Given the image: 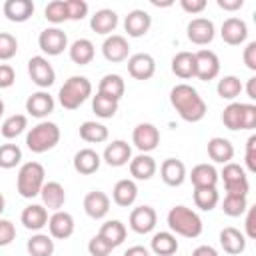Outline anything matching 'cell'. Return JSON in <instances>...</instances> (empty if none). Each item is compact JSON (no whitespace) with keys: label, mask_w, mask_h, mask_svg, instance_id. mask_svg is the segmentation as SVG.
I'll return each mask as SVG.
<instances>
[{"label":"cell","mask_w":256,"mask_h":256,"mask_svg":"<svg viewBox=\"0 0 256 256\" xmlns=\"http://www.w3.org/2000/svg\"><path fill=\"white\" fill-rule=\"evenodd\" d=\"M132 142H134V146L142 154H148V152L158 148V144H160V130L154 124H150V122H142V124H138L134 128Z\"/></svg>","instance_id":"11"},{"label":"cell","mask_w":256,"mask_h":256,"mask_svg":"<svg viewBox=\"0 0 256 256\" xmlns=\"http://www.w3.org/2000/svg\"><path fill=\"white\" fill-rule=\"evenodd\" d=\"M220 246L226 254H232V256H238L246 250V236L238 230V228H224L220 232Z\"/></svg>","instance_id":"26"},{"label":"cell","mask_w":256,"mask_h":256,"mask_svg":"<svg viewBox=\"0 0 256 256\" xmlns=\"http://www.w3.org/2000/svg\"><path fill=\"white\" fill-rule=\"evenodd\" d=\"M26 128H28V118H26L24 114H12L10 118H6V120L2 122L0 132H2V136H4L6 140H14V138L20 136Z\"/></svg>","instance_id":"40"},{"label":"cell","mask_w":256,"mask_h":256,"mask_svg":"<svg viewBox=\"0 0 256 256\" xmlns=\"http://www.w3.org/2000/svg\"><path fill=\"white\" fill-rule=\"evenodd\" d=\"M58 142H60V128L54 122H40L26 136V146L34 154H44L52 150Z\"/></svg>","instance_id":"5"},{"label":"cell","mask_w":256,"mask_h":256,"mask_svg":"<svg viewBox=\"0 0 256 256\" xmlns=\"http://www.w3.org/2000/svg\"><path fill=\"white\" fill-rule=\"evenodd\" d=\"M246 166L250 172H256V136L254 134L246 142Z\"/></svg>","instance_id":"51"},{"label":"cell","mask_w":256,"mask_h":256,"mask_svg":"<svg viewBox=\"0 0 256 256\" xmlns=\"http://www.w3.org/2000/svg\"><path fill=\"white\" fill-rule=\"evenodd\" d=\"M38 46L48 56H60L68 48V36L60 28H46L38 36Z\"/></svg>","instance_id":"9"},{"label":"cell","mask_w":256,"mask_h":256,"mask_svg":"<svg viewBox=\"0 0 256 256\" xmlns=\"http://www.w3.org/2000/svg\"><path fill=\"white\" fill-rule=\"evenodd\" d=\"M102 54L108 62H114V64H120L124 60H128V54H130V44L124 36L120 34H112L104 40L102 44Z\"/></svg>","instance_id":"14"},{"label":"cell","mask_w":256,"mask_h":256,"mask_svg":"<svg viewBox=\"0 0 256 256\" xmlns=\"http://www.w3.org/2000/svg\"><path fill=\"white\" fill-rule=\"evenodd\" d=\"M116 26H118V14H116L114 10H110V8L98 10V12L92 16V20H90V28H92L96 34H102V36L112 34V32L116 30Z\"/></svg>","instance_id":"30"},{"label":"cell","mask_w":256,"mask_h":256,"mask_svg":"<svg viewBox=\"0 0 256 256\" xmlns=\"http://www.w3.org/2000/svg\"><path fill=\"white\" fill-rule=\"evenodd\" d=\"M214 36H216V28H214V22L208 18H194L188 24V40L196 46L210 44Z\"/></svg>","instance_id":"13"},{"label":"cell","mask_w":256,"mask_h":256,"mask_svg":"<svg viewBox=\"0 0 256 256\" xmlns=\"http://www.w3.org/2000/svg\"><path fill=\"white\" fill-rule=\"evenodd\" d=\"M130 228L136 234H150L156 228L158 222V214L152 206H138L130 212Z\"/></svg>","instance_id":"12"},{"label":"cell","mask_w":256,"mask_h":256,"mask_svg":"<svg viewBox=\"0 0 256 256\" xmlns=\"http://www.w3.org/2000/svg\"><path fill=\"white\" fill-rule=\"evenodd\" d=\"M124 256H150V252L144 246H132L124 252Z\"/></svg>","instance_id":"58"},{"label":"cell","mask_w":256,"mask_h":256,"mask_svg":"<svg viewBox=\"0 0 256 256\" xmlns=\"http://www.w3.org/2000/svg\"><path fill=\"white\" fill-rule=\"evenodd\" d=\"M218 6L222 10H228V12H236L244 6V0H218Z\"/></svg>","instance_id":"56"},{"label":"cell","mask_w":256,"mask_h":256,"mask_svg":"<svg viewBox=\"0 0 256 256\" xmlns=\"http://www.w3.org/2000/svg\"><path fill=\"white\" fill-rule=\"evenodd\" d=\"M44 178H46V172L40 162H26L18 172V180H16L18 194L28 200L36 198L42 192V186L46 182Z\"/></svg>","instance_id":"4"},{"label":"cell","mask_w":256,"mask_h":256,"mask_svg":"<svg viewBox=\"0 0 256 256\" xmlns=\"http://www.w3.org/2000/svg\"><path fill=\"white\" fill-rule=\"evenodd\" d=\"M220 36H222V40H224L226 44H230V46H240V44H244L246 38H248V26H246V22H244L242 18H236V16L226 18L224 24H222Z\"/></svg>","instance_id":"17"},{"label":"cell","mask_w":256,"mask_h":256,"mask_svg":"<svg viewBox=\"0 0 256 256\" xmlns=\"http://www.w3.org/2000/svg\"><path fill=\"white\" fill-rule=\"evenodd\" d=\"M40 196H42L44 208L54 210V212H58L66 202V190L60 182H44Z\"/></svg>","instance_id":"27"},{"label":"cell","mask_w":256,"mask_h":256,"mask_svg":"<svg viewBox=\"0 0 256 256\" xmlns=\"http://www.w3.org/2000/svg\"><path fill=\"white\" fill-rule=\"evenodd\" d=\"M102 160L112 166V168H120V166H126L130 160H132V148L128 142L124 140H114L112 144L106 146L104 154H102Z\"/></svg>","instance_id":"18"},{"label":"cell","mask_w":256,"mask_h":256,"mask_svg":"<svg viewBox=\"0 0 256 256\" xmlns=\"http://www.w3.org/2000/svg\"><path fill=\"white\" fill-rule=\"evenodd\" d=\"M54 106H56L54 98H52L48 92H44V90L32 94V96L26 100V112H28L30 116H34V118H46L48 114L54 112Z\"/></svg>","instance_id":"22"},{"label":"cell","mask_w":256,"mask_h":256,"mask_svg":"<svg viewBox=\"0 0 256 256\" xmlns=\"http://www.w3.org/2000/svg\"><path fill=\"white\" fill-rule=\"evenodd\" d=\"M28 74L38 88H50L56 82V70L44 56H32L28 60Z\"/></svg>","instance_id":"8"},{"label":"cell","mask_w":256,"mask_h":256,"mask_svg":"<svg viewBox=\"0 0 256 256\" xmlns=\"http://www.w3.org/2000/svg\"><path fill=\"white\" fill-rule=\"evenodd\" d=\"M170 104L174 106V110L178 112V116L184 120V122H200L208 108H206V102L204 98L198 94L196 88H192L190 84H176L172 90H170Z\"/></svg>","instance_id":"1"},{"label":"cell","mask_w":256,"mask_h":256,"mask_svg":"<svg viewBox=\"0 0 256 256\" xmlns=\"http://www.w3.org/2000/svg\"><path fill=\"white\" fill-rule=\"evenodd\" d=\"M128 164H130V174L136 180H150L158 170L156 160L152 156H148V154H138Z\"/></svg>","instance_id":"31"},{"label":"cell","mask_w":256,"mask_h":256,"mask_svg":"<svg viewBox=\"0 0 256 256\" xmlns=\"http://www.w3.org/2000/svg\"><path fill=\"white\" fill-rule=\"evenodd\" d=\"M150 248L156 256H172L178 252V240L172 232H158L152 236Z\"/></svg>","instance_id":"35"},{"label":"cell","mask_w":256,"mask_h":256,"mask_svg":"<svg viewBox=\"0 0 256 256\" xmlns=\"http://www.w3.org/2000/svg\"><path fill=\"white\" fill-rule=\"evenodd\" d=\"M136 198H138V186H136L134 180L124 178V180H118L116 182V186L112 190V200L118 206L128 208V206H132L136 202Z\"/></svg>","instance_id":"29"},{"label":"cell","mask_w":256,"mask_h":256,"mask_svg":"<svg viewBox=\"0 0 256 256\" xmlns=\"http://www.w3.org/2000/svg\"><path fill=\"white\" fill-rule=\"evenodd\" d=\"M118 104H120V102H116V100H112V98H108V96L96 92V96H94V100H92V110H94V114H96L98 118H104V120H106V118H114V116H116Z\"/></svg>","instance_id":"43"},{"label":"cell","mask_w":256,"mask_h":256,"mask_svg":"<svg viewBox=\"0 0 256 256\" xmlns=\"http://www.w3.org/2000/svg\"><path fill=\"white\" fill-rule=\"evenodd\" d=\"M100 164H102V156L92 148H82L74 156V170L82 176H90L98 172Z\"/></svg>","instance_id":"23"},{"label":"cell","mask_w":256,"mask_h":256,"mask_svg":"<svg viewBox=\"0 0 256 256\" xmlns=\"http://www.w3.org/2000/svg\"><path fill=\"white\" fill-rule=\"evenodd\" d=\"M18 52V40L16 36L8 32H0V60H12Z\"/></svg>","instance_id":"47"},{"label":"cell","mask_w":256,"mask_h":256,"mask_svg":"<svg viewBox=\"0 0 256 256\" xmlns=\"http://www.w3.org/2000/svg\"><path fill=\"white\" fill-rule=\"evenodd\" d=\"M168 226L178 236H184V238H190V240L198 238L204 230L202 218L188 206H174L168 212Z\"/></svg>","instance_id":"2"},{"label":"cell","mask_w":256,"mask_h":256,"mask_svg":"<svg viewBox=\"0 0 256 256\" xmlns=\"http://www.w3.org/2000/svg\"><path fill=\"white\" fill-rule=\"evenodd\" d=\"M80 138L88 144H102V142L108 140V128L100 122L88 120L80 126Z\"/></svg>","instance_id":"38"},{"label":"cell","mask_w":256,"mask_h":256,"mask_svg":"<svg viewBox=\"0 0 256 256\" xmlns=\"http://www.w3.org/2000/svg\"><path fill=\"white\" fill-rule=\"evenodd\" d=\"M34 14V2L32 0H6L4 2V16L10 22L22 24L30 20Z\"/></svg>","instance_id":"24"},{"label":"cell","mask_w":256,"mask_h":256,"mask_svg":"<svg viewBox=\"0 0 256 256\" xmlns=\"http://www.w3.org/2000/svg\"><path fill=\"white\" fill-rule=\"evenodd\" d=\"M44 14H46V20L52 22V24H62V22H66V20H68L66 0H52V2L46 6Z\"/></svg>","instance_id":"46"},{"label":"cell","mask_w":256,"mask_h":256,"mask_svg":"<svg viewBox=\"0 0 256 256\" xmlns=\"http://www.w3.org/2000/svg\"><path fill=\"white\" fill-rule=\"evenodd\" d=\"M84 212L94 220H102L110 212V198L102 190L88 192L84 198Z\"/></svg>","instance_id":"21"},{"label":"cell","mask_w":256,"mask_h":256,"mask_svg":"<svg viewBox=\"0 0 256 256\" xmlns=\"http://www.w3.org/2000/svg\"><path fill=\"white\" fill-rule=\"evenodd\" d=\"M16 82V72L10 64H0V88H10Z\"/></svg>","instance_id":"52"},{"label":"cell","mask_w":256,"mask_h":256,"mask_svg":"<svg viewBox=\"0 0 256 256\" xmlns=\"http://www.w3.org/2000/svg\"><path fill=\"white\" fill-rule=\"evenodd\" d=\"M172 72L182 78V80H190L196 76V58L194 52H178L172 58Z\"/></svg>","instance_id":"33"},{"label":"cell","mask_w":256,"mask_h":256,"mask_svg":"<svg viewBox=\"0 0 256 256\" xmlns=\"http://www.w3.org/2000/svg\"><path fill=\"white\" fill-rule=\"evenodd\" d=\"M222 122L228 130H254L256 128V106L232 102L224 108Z\"/></svg>","instance_id":"6"},{"label":"cell","mask_w":256,"mask_h":256,"mask_svg":"<svg viewBox=\"0 0 256 256\" xmlns=\"http://www.w3.org/2000/svg\"><path fill=\"white\" fill-rule=\"evenodd\" d=\"M248 216H246V238H250V240H254L256 238V208H250L248 206Z\"/></svg>","instance_id":"55"},{"label":"cell","mask_w":256,"mask_h":256,"mask_svg":"<svg viewBox=\"0 0 256 256\" xmlns=\"http://www.w3.org/2000/svg\"><path fill=\"white\" fill-rule=\"evenodd\" d=\"M222 180H224L226 194L248 196V192H250V182H248V176H246V172H244V168H242L240 164H234V162L224 164Z\"/></svg>","instance_id":"7"},{"label":"cell","mask_w":256,"mask_h":256,"mask_svg":"<svg viewBox=\"0 0 256 256\" xmlns=\"http://www.w3.org/2000/svg\"><path fill=\"white\" fill-rule=\"evenodd\" d=\"M220 202V194L216 188H194V204L196 208L204 210V212H210L218 206Z\"/></svg>","instance_id":"41"},{"label":"cell","mask_w":256,"mask_h":256,"mask_svg":"<svg viewBox=\"0 0 256 256\" xmlns=\"http://www.w3.org/2000/svg\"><path fill=\"white\" fill-rule=\"evenodd\" d=\"M4 208H6V200H4V196H2V192H0V214L4 212Z\"/></svg>","instance_id":"61"},{"label":"cell","mask_w":256,"mask_h":256,"mask_svg":"<svg viewBox=\"0 0 256 256\" xmlns=\"http://www.w3.org/2000/svg\"><path fill=\"white\" fill-rule=\"evenodd\" d=\"M160 176H162V180H164L166 186L178 188L186 180V166L178 158H166L162 162V166H160Z\"/></svg>","instance_id":"20"},{"label":"cell","mask_w":256,"mask_h":256,"mask_svg":"<svg viewBox=\"0 0 256 256\" xmlns=\"http://www.w3.org/2000/svg\"><path fill=\"white\" fill-rule=\"evenodd\" d=\"M92 94V84L86 76H70L58 92V100L66 110H78Z\"/></svg>","instance_id":"3"},{"label":"cell","mask_w":256,"mask_h":256,"mask_svg":"<svg viewBox=\"0 0 256 256\" xmlns=\"http://www.w3.org/2000/svg\"><path fill=\"white\" fill-rule=\"evenodd\" d=\"M192 256H218V250L212 248V246H208V244H202V246H198L192 252Z\"/></svg>","instance_id":"57"},{"label":"cell","mask_w":256,"mask_h":256,"mask_svg":"<svg viewBox=\"0 0 256 256\" xmlns=\"http://www.w3.org/2000/svg\"><path fill=\"white\" fill-rule=\"evenodd\" d=\"M2 114H4V102L0 100V116H2Z\"/></svg>","instance_id":"62"},{"label":"cell","mask_w":256,"mask_h":256,"mask_svg":"<svg viewBox=\"0 0 256 256\" xmlns=\"http://www.w3.org/2000/svg\"><path fill=\"white\" fill-rule=\"evenodd\" d=\"M20 222L24 224V228L32 232H40L44 226H48V210L40 204H30L22 210Z\"/></svg>","instance_id":"25"},{"label":"cell","mask_w":256,"mask_h":256,"mask_svg":"<svg viewBox=\"0 0 256 256\" xmlns=\"http://www.w3.org/2000/svg\"><path fill=\"white\" fill-rule=\"evenodd\" d=\"M68 50H70V60H72L74 64H78V66H86V64H90V62L94 60V54H96L94 44H92L88 38H80V40H76Z\"/></svg>","instance_id":"36"},{"label":"cell","mask_w":256,"mask_h":256,"mask_svg":"<svg viewBox=\"0 0 256 256\" xmlns=\"http://www.w3.org/2000/svg\"><path fill=\"white\" fill-rule=\"evenodd\" d=\"M124 92H126V82L120 74H106L98 84V94H104L116 102H120Z\"/></svg>","instance_id":"34"},{"label":"cell","mask_w":256,"mask_h":256,"mask_svg":"<svg viewBox=\"0 0 256 256\" xmlns=\"http://www.w3.org/2000/svg\"><path fill=\"white\" fill-rule=\"evenodd\" d=\"M246 92H248V98H250V100H256V78H250V80H248Z\"/></svg>","instance_id":"59"},{"label":"cell","mask_w":256,"mask_h":256,"mask_svg":"<svg viewBox=\"0 0 256 256\" xmlns=\"http://www.w3.org/2000/svg\"><path fill=\"white\" fill-rule=\"evenodd\" d=\"M216 90L222 100H236L244 88H242V82L238 76H224L222 80H218Z\"/></svg>","instance_id":"42"},{"label":"cell","mask_w":256,"mask_h":256,"mask_svg":"<svg viewBox=\"0 0 256 256\" xmlns=\"http://www.w3.org/2000/svg\"><path fill=\"white\" fill-rule=\"evenodd\" d=\"M208 156L216 164H228L234 158V146L230 140L222 136H214L208 140Z\"/></svg>","instance_id":"28"},{"label":"cell","mask_w":256,"mask_h":256,"mask_svg":"<svg viewBox=\"0 0 256 256\" xmlns=\"http://www.w3.org/2000/svg\"><path fill=\"white\" fill-rule=\"evenodd\" d=\"M22 162V150L16 144H2L0 146V168L12 170Z\"/></svg>","instance_id":"45"},{"label":"cell","mask_w":256,"mask_h":256,"mask_svg":"<svg viewBox=\"0 0 256 256\" xmlns=\"http://www.w3.org/2000/svg\"><path fill=\"white\" fill-rule=\"evenodd\" d=\"M190 180L194 188H216L218 184V170L212 164H198L192 168Z\"/></svg>","instance_id":"32"},{"label":"cell","mask_w":256,"mask_h":256,"mask_svg":"<svg viewBox=\"0 0 256 256\" xmlns=\"http://www.w3.org/2000/svg\"><path fill=\"white\" fill-rule=\"evenodd\" d=\"M112 250H114L112 244H108L100 234H96V236L88 242V252H90L92 256H108Z\"/></svg>","instance_id":"49"},{"label":"cell","mask_w":256,"mask_h":256,"mask_svg":"<svg viewBox=\"0 0 256 256\" xmlns=\"http://www.w3.org/2000/svg\"><path fill=\"white\" fill-rule=\"evenodd\" d=\"M154 72H156V60L150 54L140 52L128 58V74L134 80H150Z\"/></svg>","instance_id":"15"},{"label":"cell","mask_w":256,"mask_h":256,"mask_svg":"<svg viewBox=\"0 0 256 256\" xmlns=\"http://www.w3.org/2000/svg\"><path fill=\"white\" fill-rule=\"evenodd\" d=\"M108 244H112V248H118L124 240H126V226L120 220H108L102 224L100 232H98Z\"/></svg>","instance_id":"37"},{"label":"cell","mask_w":256,"mask_h":256,"mask_svg":"<svg viewBox=\"0 0 256 256\" xmlns=\"http://www.w3.org/2000/svg\"><path fill=\"white\" fill-rule=\"evenodd\" d=\"M152 6H158V8H160V6H172V2H170V0H168V2H158V0H152Z\"/></svg>","instance_id":"60"},{"label":"cell","mask_w":256,"mask_h":256,"mask_svg":"<svg viewBox=\"0 0 256 256\" xmlns=\"http://www.w3.org/2000/svg\"><path fill=\"white\" fill-rule=\"evenodd\" d=\"M74 228H76V222H74V216L70 212H54L50 218H48V230H50V236L56 238V240H66L74 234Z\"/></svg>","instance_id":"16"},{"label":"cell","mask_w":256,"mask_h":256,"mask_svg":"<svg viewBox=\"0 0 256 256\" xmlns=\"http://www.w3.org/2000/svg\"><path fill=\"white\" fill-rule=\"evenodd\" d=\"M152 28V16L146 10H132L124 20V30L130 38H142Z\"/></svg>","instance_id":"19"},{"label":"cell","mask_w":256,"mask_h":256,"mask_svg":"<svg viewBox=\"0 0 256 256\" xmlns=\"http://www.w3.org/2000/svg\"><path fill=\"white\" fill-rule=\"evenodd\" d=\"M16 238V226L10 220H2L0 218V248L10 246Z\"/></svg>","instance_id":"50"},{"label":"cell","mask_w":256,"mask_h":256,"mask_svg":"<svg viewBox=\"0 0 256 256\" xmlns=\"http://www.w3.org/2000/svg\"><path fill=\"white\" fill-rule=\"evenodd\" d=\"M30 256H52L54 254V240L48 234H34L26 244Z\"/></svg>","instance_id":"39"},{"label":"cell","mask_w":256,"mask_h":256,"mask_svg":"<svg viewBox=\"0 0 256 256\" xmlns=\"http://www.w3.org/2000/svg\"><path fill=\"white\" fill-rule=\"evenodd\" d=\"M180 6L188 14H200L206 10L208 4H206V0H180Z\"/></svg>","instance_id":"53"},{"label":"cell","mask_w":256,"mask_h":256,"mask_svg":"<svg viewBox=\"0 0 256 256\" xmlns=\"http://www.w3.org/2000/svg\"><path fill=\"white\" fill-rule=\"evenodd\" d=\"M68 20H82L88 16V4L84 0H66Z\"/></svg>","instance_id":"48"},{"label":"cell","mask_w":256,"mask_h":256,"mask_svg":"<svg viewBox=\"0 0 256 256\" xmlns=\"http://www.w3.org/2000/svg\"><path fill=\"white\" fill-rule=\"evenodd\" d=\"M222 210L226 216L238 218L248 210V196H238V194H226L222 202Z\"/></svg>","instance_id":"44"},{"label":"cell","mask_w":256,"mask_h":256,"mask_svg":"<svg viewBox=\"0 0 256 256\" xmlns=\"http://www.w3.org/2000/svg\"><path fill=\"white\" fill-rule=\"evenodd\" d=\"M196 58V76L202 82H210L220 74V58L212 50H198L194 52Z\"/></svg>","instance_id":"10"},{"label":"cell","mask_w":256,"mask_h":256,"mask_svg":"<svg viewBox=\"0 0 256 256\" xmlns=\"http://www.w3.org/2000/svg\"><path fill=\"white\" fill-rule=\"evenodd\" d=\"M242 58H244V64L248 70H256V42H248Z\"/></svg>","instance_id":"54"}]
</instances>
